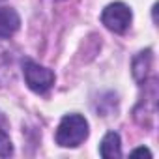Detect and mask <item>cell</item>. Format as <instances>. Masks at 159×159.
<instances>
[{
    "mask_svg": "<svg viewBox=\"0 0 159 159\" xmlns=\"http://www.w3.org/2000/svg\"><path fill=\"white\" fill-rule=\"evenodd\" d=\"M99 153L105 159H118L122 157V144H120V135L111 131L103 137L101 146H99Z\"/></svg>",
    "mask_w": 159,
    "mask_h": 159,
    "instance_id": "obj_5",
    "label": "cell"
},
{
    "mask_svg": "<svg viewBox=\"0 0 159 159\" xmlns=\"http://www.w3.org/2000/svg\"><path fill=\"white\" fill-rule=\"evenodd\" d=\"M23 73H25V81H26L28 88L36 94H45L54 84V73L32 60L23 62Z\"/></svg>",
    "mask_w": 159,
    "mask_h": 159,
    "instance_id": "obj_2",
    "label": "cell"
},
{
    "mask_svg": "<svg viewBox=\"0 0 159 159\" xmlns=\"http://www.w3.org/2000/svg\"><path fill=\"white\" fill-rule=\"evenodd\" d=\"M131 155H148V157H152V152L146 150V148H137V150L131 152Z\"/></svg>",
    "mask_w": 159,
    "mask_h": 159,
    "instance_id": "obj_8",
    "label": "cell"
},
{
    "mask_svg": "<svg viewBox=\"0 0 159 159\" xmlns=\"http://www.w3.org/2000/svg\"><path fill=\"white\" fill-rule=\"evenodd\" d=\"M150 66H152V51H144L133 60V75L137 81H144Z\"/></svg>",
    "mask_w": 159,
    "mask_h": 159,
    "instance_id": "obj_6",
    "label": "cell"
},
{
    "mask_svg": "<svg viewBox=\"0 0 159 159\" xmlns=\"http://www.w3.org/2000/svg\"><path fill=\"white\" fill-rule=\"evenodd\" d=\"M131 19H133L131 10H129L125 4H122V2L109 4V6L103 10V13H101V23H103L109 30H112V32H116V34L125 32V30L129 28V25H131Z\"/></svg>",
    "mask_w": 159,
    "mask_h": 159,
    "instance_id": "obj_3",
    "label": "cell"
},
{
    "mask_svg": "<svg viewBox=\"0 0 159 159\" xmlns=\"http://www.w3.org/2000/svg\"><path fill=\"white\" fill-rule=\"evenodd\" d=\"M0 2H2V0H0Z\"/></svg>",
    "mask_w": 159,
    "mask_h": 159,
    "instance_id": "obj_9",
    "label": "cell"
},
{
    "mask_svg": "<svg viewBox=\"0 0 159 159\" xmlns=\"http://www.w3.org/2000/svg\"><path fill=\"white\" fill-rule=\"evenodd\" d=\"M21 26V19L13 8H0V38L13 36Z\"/></svg>",
    "mask_w": 159,
    "mask_h": 159,
    "instance_id": "obj_4",
    "label": "cell"
},
{
    "mask_svg": "<svg viewBox=\"0 0 159 159\" xmlns=\"http://www.w3.org/2000/svg\"><path fill=\"white\" fill-rule=\"evenodd\" d=\"M13 153V144L4 129H0V157H10Z\"/></svg>",
    "mask_w": 159,
    "mask_h": 159,
    "instance_id": "obj_7",
    "label": "cell"
},
{
    "mask_svg": "<svg viewBox=\"0 0 159 159\" xmlns=\"http://www.w3.org/2000/svg\"><path fill=\"white\" fill-rule=\"evenodd\" d=\"M88 137V122L81 114H66L56 129V142L64 148H77Z\"/></svg>",
    "mask_w": 159,
    "mask_h": 159,
    "instance_id": "obj_1",
    "label": "cell"
}]
</instances>
